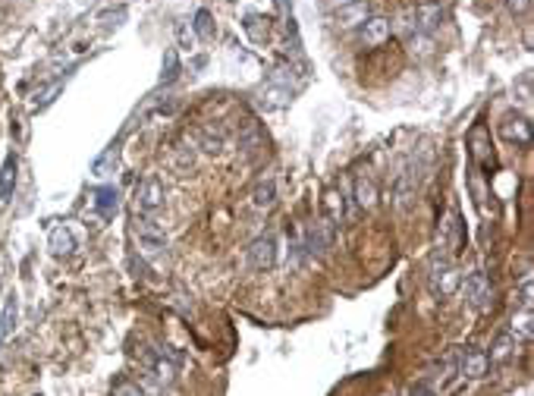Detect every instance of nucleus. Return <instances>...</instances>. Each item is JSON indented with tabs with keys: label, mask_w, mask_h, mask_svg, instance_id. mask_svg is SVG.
<instances>
[{
	"label": "nucleus",
	"mask_w": 534,
	"mask_h": 396,
	"mask_svg": "<svg viewBox=\"0 0 534 396\" xmlns=\"http://www.w3.org/2000/svg\"><path fill=\"white\" fill-rule=\"evenodd\" d=\"M427 283H430V292H437V296H450V292H456V287H459V271L453 267V261L446 258L443 252H437V255L430 258Z\"/></svg>",
	"instance_id": "obj_1"
},
{
	"label": "nucleus",
	"mask_w": 534,
	"mask_h": 396,
	"mask_svg": "<svg viewBox=\"0 0 534 396\" xmlns=\"http://www.w3.org/2000/svg\"><path fill=\"white\" fill-rule=\"evenodd\" d=\"M139 362L145 365L148 377H154V381H161L167 387L177 381L179 365L173 359H167V355L161 352V346H142V350H139Z\"/></svg>",
	"instance_id": "obj_2"
},
{
	"label": "nucleus",
	"mask_w": 534,
	"mask_h": 396,
	"mask_svg": "<svg viewBox=\"0 0 534 396\" xmlns=\"http://www.w3.org/2000/svg\"><path fill=\"white\" fill-rule=\"evenodd\" d=\"M135 236H139V249L145 258H154L167 249V239H164V229L157 227V220H151V214H142L135 217Z\"/></svg>",
	"instance_id": "obj_3"
},
{
	"label": "nucleus",
	"mask_w": 534,
	"mask_h": 396,
	"mask_svg": "<svg viewBox=\"0 0 534 396\" xmlns=\"http://www.w3.org/2000/svg\"><path fill=\"white\" fill-rule=\"evenodd\" d=\"M333 236H337V229H333L330 220H315L312 227L305 229V249H308V255H327L330 252V245H333Z\"/></svg>",
	"instance_id": "obj_4"
},
{
	"label": "nucleus",
	"mask_w": 534,
	"mask_h": 396,
	"mask_svg": "<svg viewBox=\"0 0 534 396\" xmlns=\"http://www.w3.org/2000/svg\"><path fill=\"white\" fill-rule=\"evenodd\" d=\"M161 204H164V186H161V179H154V177L142 179L139 189H135V208H139L142 214H154Z\"/></svg>",
	"instance_id": "obj_5"
},
{
	"label": "nucleus",
	"mask_w": 534,
	"mask_h": 396,
	"mask_svg": "<svg viewBox=\"0 0 534 396\" xmlns=\"http://www.w3.org/2000/svg\"><path fill=\"white\" fill-rule=\"evenodd\" d=\"M465 299H468V305H472V308H478V312H484V308L490 305V283H488V277H484L481 271L465 277Z\"/></svg>",
	"instance_id": "obj_6"
},
{
	"label": "nucleus",
	"mask_w": 534,
	"mask_h": 396,
	"mask_svg": "<svg viewBox=\"0 0 534 396\" xmlns=\"http://www.w3.org/2000/svg\"><path fill=\"white\" fill-rule=\"evenodd\" d=\"M274 261H277V242L270 236H261V239H254L249 245V264L254 271H267V267H274Z\"/></svg>",
	"instance_id": "obj_7"
},
{
	"label": "nucleus",
	"mask_w": 534,
	"mask_h": 396,
	"mask_svg": "<svg viewBox=\"0 0 534 396\" xmlns=\"http://www.w3.org/2000/svg\"><path fill=\"white\" fill-rule=\"evenodd\" d=\"M490 368V355L484 350H465L462 352V362H459V371L462 377H472V381H478V377H484Z\"/></svg>",
	"instance_id": "obj_8"
},
{
	"label": "nucleus",
	"mask_w": 534,
	"mask_h": 396,
	"mask_svg": "<svg viewBox=\"0 0 534 396\" xmlns=\"http://www.w3.org/2000/svg\"><path fill=\"white\" fill-rule=\"evenodd\" d=\"M390 38V19H384V16H368L362 26V41L368 47H377L384 44Z\"/></svg>",
	"instance_id": "obj_9"
},
{
	"label": "nucleus",
	"mask_w": 534,
	"mask_h": 396,
	"mask_svg": "<svg viewBox=\"0 0 534 396\" xmlns=\"http://www.w3.org/2000/svg\"><path fill=\"white\" fill-rule=\"evenodd\" d=\"M500 132H503V139L515 142V145H528L531 142V126L525 123V117H506L500 123Z\"/></svg>",
	"instance_id": "obj_10"
},
{
	"label": "nucleus",
	"mask_w": 534,
	"mask_h": 396,
	"mask_svg": "<svg viewBox=\"0 0 534 396\" xmlns=\"http://www.w3.org/2000/svg\"><path fill=\"white\" fill-rule=\"evenodd\" d=\"M365 19H368V0H355V4L342 6L337 10V22L342 29H355V26H365Z\"/></svg>",
	"instance_id": "obj_11"
},
{
	"label": "nucleus",
	"mask_w": 534,
	"mask_h": 396,
	"mask_svg": "<svg viewBox=\"0 0 534 396\" xmlns=\"http://www.w3.org/2000/svg\"><path fill=\"white\" fill-rule=\"evenodd\" d=\"M440 22H443L440 4H421V6H418V13H415V29H418V31L430 35L434 29H440Z\"/></svg>",
	"instance_id": "obj_12"
},
{
	"label": "nucleus",
	"mask_w": 534,
	"mask_h": 396,
	"mask_svg": "<svg viewBox=\"0 0 534 396\" xmlns=\"http://www.w3.org/2000/svg\"><path fill=\"white\" fill-rule=\"evenodd\" d=\"M195 145L202 148V152H208V154H220L223 152V142H227V136H223V129H198L195 132Z\"/></svg>",
	"instance_id": "obj_13"
},
{
	"label": "nucleus",
	"mask_w": 534,
	"mask_h": 396,
	"mask_svg": "<svg viewBox=\"0 0 534 396\" xmlns=\"http://www.w3.org/2000/svg\"><path fill=\"white\" fill-rule=\"evenodd\" d=\"M13 189H16V154H10L0 167V208L13 198Z\"/></svg>",
	"instance_id": "obj_14"
},
{
	"label": "nucleus",
	"mask_w": 534,
	"mask_h": 396,
	"mask_svg": "<svg viewBox=\"0 0 534 396\" xmlns=\"http://www.w3.org/2000/svg\"><path fill=\"white\" fill-rule=\"evenodd\" d=\"M277 202V186H274V179H264V183H258L252 189V204L258 211H267L270 204Z\"/></svg>",
	"instance_id": "obj_15"
},
{
	"label": "nucleus",
	"mask_w": 534,
	"mask_h": 396,
	"mask_svg": "<svg viewBox=\"0 0 534 396\" xmlns=\"http://www.w3.org/2000/svg\"><path fill=\"white\" fill-rule=\"evenodd\" d=\"M468 145H472L475 161H488L490 157V142H488V129H484V126H475V129L468 132Z\"/></svg>",
	"instance_id": "obj_16"
},
{
	"label": "nucleus",
	"mask_w": 534,
	"mask_h": 396,
	"mask_svg": "<svg viewBox=\"0 0 534 396\" xmlns=\"http://www.w3.org/2000/svg\"><path fill=\"white\" fill-rule=\"evenodd\" d=\"M515 340H531L534 334V318H531V308H522L519 315H513V330H509Z\"/></svg>",
	"instance_id": "obj_17"
},
{
	"label": "nucleus",
	"mask_w": 534,
	"mask_h": 396,
	"mask_svg": "<svg viewBox=\"0 0 534 396\" xmlns=\"http://www.w3.org/2000/svg\"><path fill=\"white\" fill-rule=\"evenodd\" d=\"M51 249H54V255H69V252L76 249L73 233H69L66 227H57V229L51 233Z\"/></svg>",
	"instance_id": "obj_18"
},
{
	"label": "nucleus",
	"mask_w": 534,
	"mask_h": 396,
	"mask_svg": "<svg viewBox=\"0 0 534 396\" xmlns=\"http://www.w3.org/2000/svg\"><path fill=\"white\" fill-rule=\"evenodd\" d=\"M94 208H98L101 217H114V211H117V189H98V195H94Z\"/></svg>",
	"instance_id": "obj_19"
},
{
	"label": "nucleus",
	"mask_w": 534,
	"mask_h": 396,
	"mask_svg": "<svg viewBox=\"0 0 534 396\" xmlns=\"http://www.w3.org/2000/svg\"><path fill=\"white\" fill-rule=\"evenodd\" d=\"M16 308H19V305H16V296H10L4 302V312H0V343H4V340L13 334V327H16Z\"/></svg>",
	"instance_id": "obj_20"
},
{
	"label": "nucleus",
	"mask_w": 534,
	"mask_h": 396,
	"mask_svg": "<svg viewBox=\"0 0 534 396\" xmlns=\"http://www.w3.org/2000/svg\"><path fill=\"white\" fill-rule=\"evenodd\" d=\"M324 208H327V214H330V220H342V214H346V202H342L340 189H327V192H324Z\"/></svg>",
	"instance_id": "obj_21"
},
{
	"label": "nucleus",
	"mask_w": 534,
	"mask_h": 396,
	"mask_svg": "<svg viewBox=\"0 0 534 396\" xmlns=\"http://www.w3.org/2000/svg\"><path fill=\"white\" fill-rule=\"evenodd\" d=\"M355 202L362 204V208H374V204H377V189H374V183L371 179H358L355 183Z\"/></svg>",
	"instance_id": "obj_22"
},
{
	"label": "nucleus",
	"mask_w": 534,
	"mask_h": 396,
	"mask_svg": "<svg viewBox=\"0 0 534 396\" xmlns=\"http://www.w3.org/2000/svg\"><path fill=\"white\" fill-rule=\"evenodd\" d=\"M443 233L450 236V249H453V252H459V249H462V224H459V214H456V211L446 214Z\"/></svg>",
	"instance_id": "obj_23"
},
{
	"label": "nucleus",
	"mask_w": 534,
	"mask_h": 396,
	"mask_svg": "<svg viewBox=\"0 0 534 396\" xmlns=\"http://www.w3.org/2000/svg\"><path fill=\"white\" fill-rule=\"evenodd\" d=\"M412 54H415V57H430V54H434V38L425 35V31H415V35H412Z\"/></svg>",
	"instance_id": "obj_24"
},
{
	"label": "nucleus",
	"mask_w": 534,
	"mask_h": 396,
	"mask_svg": "<svg viewBox=\"0 0 534 396\" xmlns=\"http://www.w3.org/2000/svg\"><path fill=\"white\" fill-rule=\"evenodd\" d=\"M515 343H519V340H515L513 334H500V337H497V343H493L490 359H506V355L515 350Z\"/></svg>",
	"instance_id": "obj_25"
},
{
	"label": "nucleus",
	"mask_w": 534,
	"mask_h": 396,
	"mask_svg": "<svg viewBox=\"0 0 534 396\" xmlns=\"http://www.w3.org/2000/svg\"><path fill=\"white\" fill-rule=\"evenodd\" d=\"M179 76V60H177V51H167L164 54V73H161V82H173Z\"/></svg>",
	"instance_id": "obj_26"
},
{
	"label": "nucleus",
	"mask_w": 534,
	"mask_h": 396,
	"mask_svg": "<svg viewBox=\"0 0 534 396\" xmlns=\"http://www.w3.org/2000/svg\"><path fill=\"white\" fill-rule=\"evenodd\" d=\"M195 31H198V38L202 41H211L214 38V22H211V13L208 10H202L195 16Z\"/></svg>",
	"instance_id": "obj_27"
},
{
	"label": "nucleus",
	"mask_w": 534,
	"mask_h": 396,
	"mask_svg": "<svg viewBox=\"0 0 534 396\" xmlns=\"http://www.w3.org/2000/svg\"><path fill=\"white\" fill-rule=\"evenodd\" d=\"M290 89H280V85H270L267 89V104L270 107H283V104H290Z\"/></svg>",
	"instance_id": "obj_28"
},
{
	"label": "nucleus",
	"mask_w": 534,
	"mask_h": 396,
	"mask_svg": "<svg viewBox=\"0 0 534 396\" xmlns=\"http://www.w3.org/2000/svg\"><path fill=\"white\" fill-rule=\"evenodd\" d=\"M396 31H405V35H415V16L412 13H402L400 19H396Z\"/></svg>",
	"instance_id": "obj_29"
},
{
	"label": "nucleus",
	"mask_w": 534,
	"mask_h": 396,
	"mask_svg": "<svg viewBox=\"0 0 534 396\" xmlns=\"http://www.w3.org/2000/svg\"><path fill=\"white\" fill-rule=\"evenodd\" d=\"M114 396H148L145 390H142V387H135V384H117L114 387Z\"/></svg>",
	"instance_id": "obj_30"
},
{
	"label": "nucleus",
	"mask_w": 534,
	"mask_h": 396,
	"mask_svg": "<svg viewBox=\"0 0 534 396\" xmlns=\"http://www.w3.org/2000/svg\"><path fill=\"white\" fill-rule=\"evenodd\" d=\"M405 396H437L434 390H430L427 384H412L409 390H405Z\"/></svg>",
	"instance_id": "obj_31"
},
{
	"label": "nucleus",
	"mask_w": 534,
	"mask_h": 396,
	"mask_svg": "<svg viewBox=\"0 0 534 396\" xmlns=\"http://www.w3.org/2000/svg\"><path fill=\"white\" fill-rule=\"evenodd\" d=\"M528 4H531V0H506V6L513 13H525V10H528Z\"/></svg>",
	"instance_id": "obj_32"
},
{
	"label": "nucleus",
	"mask_w": 534,
	"mask_h": 396,
	"mask_svg": "<svg viewBox=\"0 0 534 396\" xmlns=\"http://www.w3.org/2000/svg\"><path fill=\"white\" fill-rule=\"evenodd\" d=\"M349 4H355V0H327L330 10H342V6H349Z\"/></svg>",
	"instance_id": "obj_33"
}]
</instances>
